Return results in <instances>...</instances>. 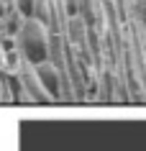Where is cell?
<instances>
[{
    "label": "cell",
    "instance_id": "1",
    "mask_svg": "<svg viewBox=\"0 0 146 151\" xmlns=\"http://www.w3.org/2000/svg\"><path fill=\"white\" fill-rule=\"evenodd\" d=\"M16 46L23 51V59L28 64H39L49 59V46H46V31L33 16L21 21V28L16 31Z\"/></svg>",
    "mask_w": 146,
    "mask_h": 151
},
{
    "label": "cell",
    "instance_id": "5",
    "mask_svg": "<svg viewBox=\"0 0 146 151\" xmlns=\"http://www.w3.org/2000/svg\"><path fill=\"white\" fill-rule=\"evenodd\" d=\"M67 8H69V16L77 13V5H74V0H67Z\"/></svg>",
    "mask_w": 146,
    "mask_h": 151
},
{
    "label": "cell",
    "instance_id": "2",
    "mask_svg": "<svg viewBox=\"0 0 146 151\" xmlns=\"http://www.w3.org/2000/svg\"><path fill=\"white\" fill-rule=\"evenodd\" d=\"M33 74H36L41 90H44L49 97H59V85H62V82H59V72H57V67L49 62V59L33 64Z\"/></svg>",
    "mask_w": 146,
    "mask_h": 151
},
{
    "label": "cell",
    "instance_id": "4",
    "mask_svg": "<svg viewBox=\"0 0 146 151\" xmlns=\"http://www.w3.org/2000/svg\"><path fill=\"white\" fill-rule=\"evenodd\" d=\"M18 3V10L23 13V18L33 16V8H36V0H16Z\"/></svg>",
    "mask_w": 146,
    "mask_h": 151
},
{
    "label": "cell",
    "instance_id": "3",
    "mask_svg": "<svg viewBox=\"0 0 146 151\" xmlns=\"http://www.w3.org/2000/svg\"><path fill=\"white\" fill-rule=\"evenodd\" d=\"M23 85H26V90H28V95H31L33 100H44V97H46V92L41 90V85H39V80H36L33 72L23 74Z\"/></svg>",
    "mask_w": 146,
    "mask_h": 151
}]
</instances>
